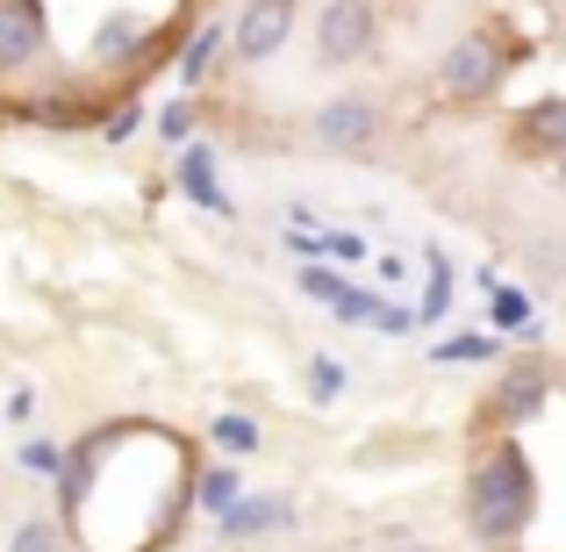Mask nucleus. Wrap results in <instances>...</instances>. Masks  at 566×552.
Masks as SVG:
<instances>
[{
  "instance_id": "1",
  "label": "nucleus",
  "mask_w": 566,
  "mask_h": 552,
  "mask_svg": "<svg viewBox=\"0 0 566 552\" xmlns=\"http://www.w3.org/2000/svg\"><path fill=\"white\" fill-rule=\"evenodd\" d=\"M538 517V467L516 438H481L459 473V524L481 552H516Z\"/></svg>"
},
{
  "instance_id": "2",
  "label": "nucleus",
  "mask_w": 566,
  "mask_h": 552,
  "mask_svg": "<svg viewBox=\"0 0 566 552\" xmlns=\"http://www.w3.org/2000/svg\"><path fill=\"white\" fill-rule=\"evenodd\" d=\"M510 37H495V29H459L452 43H444L438 72H430V86H438V101H459V108H473V101H495L502 80H510Z\"/></svg>"
},
{
  "instance_id": "3",
  "label": "nucleus",
  "mask_w": 566,
  "mask_h": 552,
  "mask_svg": "<svg viewBox=\"0 0 566 552\" xmlns=\"http://www.w3.org/2000/svg\"><path fill=\"white\" fill-rule=\"evenodd\" d=\"M308 51L323 72H352L380 51V8L374 0H323L308 14Z\"/></svg>"
},
{
  "instance_id": "4",
  "label": "nucleus",
  "mask_w": 566,
  "mask_h": 552,
  "mask_svg": "<svg viewBox=\"0 0 566 552\" xmlns=\"http://www.w3.org/2000/svg\"><path fill=\"white\" fill-rule=\"evenodd\" d=\"M553 387H559V373L545 366V360H516L510 373H495L481 416H473V424H481V438H510V430L538 424V409L553 402Z\"/></svg>"
},
{
  "instance_id": "5",
  "label": "nucleus",
  "mask_w": 566,
  "mask_h": 552,
  "mask_svg": "<svg viewBox=\"0 0 566 552\" xmlns=\"http://www.w3.org/2000/svg\"><path fill=\"white\" fill-rule=\"evenodd\" d=\"M302 29V0H244L230 22V65L237 72H259L287 51V37Z\"/></svg>"
},
{
  "instance_id": "6",
  "label": "nucleus",
  "mask_w": 566,
  "mask_h": 552,
  "mask_svg": "<svg viewBox=\"0 0 566 552\" xmlns=\"http://www.w3.org/2000/svg\"><path fill=\"white\" fill-rule=\"evenodd\" d=\"M308 144H316V152H337V158L374 152V144H380V108H374V94L345 86V94L316 101V108H308Z\"/></svg>"
},
{
  "instance_id": "7",
  "label": "nucleus",
  "mask_w": 566,
  "mask_h": 552,
  "mask_svg": "<svg viewBox=\"0 0 566 552\" xmlns=\"http://www.w3.org/2000/svg\"><path fill=\"white\" fill-rule=\"evenodd\" d=\"M51 58V22L43 0H0V80H22Z\"/></svg>"
},
{
  "instance_id": "8",
  "label": "nucleus",
  "mask_w": 566,
  "mask_h": 552,
  "mask_svg": "<svg viewBox=\"0 0 566 552\" xmlns=\"http://www.w3.org/2000/svg\"><path fill=\"white\" fill-rule=\"evenodd\" d=\"M172 187H180L193 208H208V216H237L230 187L216 180V144H201V137H193L187 152H172Z\"/></svg>"
},
{
  "instance_id": "9",
  "label": "nucleus",
  "mask_w": 566,
  "mask_h": 552,
  "mask_svg": "<svg viewBox=\"0 0 566 552\" xmlns=\"http://www.w3.org/2000/svg\"><path fill=\"white\" fill-rule=\"evenodd\" d=\"M273 531H294V502L287 496H259V488H251V496L216 524V539L222 545H259V539H273Z\"/></svg>"
},
{
  "instance_id": "10",
  "label": "nucleus",
  "mask_w": 566,
  "mask_h": 552,
  "mask_svg": "<svg viewBox=\"0 0 566 552\" xmlns=\"http://www.w3.org/2000/svg\"><path fill=\"white\" fill-rule=\"evenodd\" d=\"M158 51V29H151V14H137V8H115L108 22L94 29V65H137V58H151Z\"/></svg>"
},
{
  "instance_id": "11",
  "label": "nucleus",
  "mask_w": 566,
  "mask_h": 552,
  "mask_svg": "<svg viewBox=\"0 0 566 552\" xmlns=\"http://www.w3.org/2000/svg\"><path fill=\"white\" fill-rule=\"evenodd\" d=\"M510 144L524 158H566V94L531 101V108L510 123Z\"/></svg>"
},
{
  "instance_id": "12",
  "label": "nucleus",
  "mask_w": 566,
  "mask_h": 552,
  "mask_svg": "<svg viewBox=\"0 0 566 552\" xmlns=\"http://www.w3.org/2000/svg\"><path fill=\"white\" fill-rule=\"evenodd\" d=\"M244 496H251V488H244V467H237V459H208V467L193 473V510L216 517V524H222V517H230Z\"/></svg>"
},
{
  "instance_id": "13",
  "label": "nucleus",
  "mask_w": 566,
  "mask_h": 552,
  "mask_svg": "<svg viewBox=\"0 0 566 552\" xmlns=\"http://www.w3.org/2000/svg\"><path fill=\"white\" fill-rule=\"evenodd\" d=\"M208 445H216V459H251L265 445V430L251 409H222V416H208Z\"/></svg>"
},
{
  "instance_id": "14",
  "label": "nucleus",
  "mask_w": 566,
  "mask_h": 552,
  "mask_svg": "<svg viewBox=\"0 0 566 552\" xmlns=\"http://www.w3.org/2000/svg\"><path fill=\"white\" fill-rule=\"evenodd\" d=\"M222 51H230V22H193V37L180 43V86H201Z\"/></svg>"
},
{
  "instance_id": "15",
  "label": "nucleus",
  "mask_w": 566,
  "mask_h": 552,
  "mask_svg": "<svg viewBox=\"0 0 566 552\" xmlns=\"http://www.w3.org/2000/svg\"><path fill=\"white\" fill-rule=\"evenodd\" d=\"M488 323H495L502 337H538V302H531V288H495L488 294Z\"/></svg>"
},
{
  "instance_id": "16",
  "label": "nucleus",
  "mask_w": 566,
  "mask_h": 552,
  "mask_svg": "<svg viewBox=\"0 0 566 552\" xmlns=\"http://www.w3.org/2000/svg\"><path fill=\"white\" fill-rule=\"evenodd\" d=\"M308 402H323V409H331V402H345V387H352V366L337 360V352H308Z\"/></svg>"
},
{
  "instance_id": "17",
  "label": "nucleus",
  "mask_w": 566,
  "mask_h": 552,
  "mask_svg": "<svg viewBox=\"0 0 566 552\" xmlns=\"http://www.w3.org/2000/svg\"><path fill=\"white\" fill-rule=\"evenodd\" d=\"M8 552H72V531L57 524V517H22V524L8 531Z\"/></svg>"
},
{
  "instance_id": "18",
  "label": "nucleus",
  "mask_w": 566,
  "mask_h": 552,
  "mask_svg": "<svg viewBox=\"0 0 566 552\" xmlns=\"http://www.w3.org/2000/svg\"><path fill=\"white\" fill-rule=\"evenodd\" d=\"M193 129H201V108H193L187 94L158 108V144H172V152H187V144H193Z\"/></svg>"
},
{
  "instance_id": "19",
  "label": "nucleus",
  "mask_w": 566,
  "mask_h": 552,
  "mask_svg": "<svg viewBox=\"0 0 566 552\" xmlns=\"http://www.w3.org/2000/svg\"><path fill=\"white\" fill-rule=\"evenodd\" d=\"M438 366H481V360H495V337H481V331H459V337H438V352H430Z\"/></svg>"
},
{
  "instance_id": "20",
  "label": "nucleus",
  "mask_w": 566,
  "mask_h": 552,
  "mask_svg": "<svg viewBox=\"0 0 566 552\" xmlns=\"http://www.w3.org/2000/svg\"><path fill=\"white\" fill-rule=\"evenodd\" d=\"M524 259H531V273H538L545 288H566V244L559 237H524Z\"/></svg>"
},
{
  "instance_id": "21",
  "label": "nucleus",
  "mask_w": 566,
  "mask_h": 552,
  "mask_svg": "<svg viewBox=\"0 0 566 552\" xmlns=\"http://www.w3.org/2000/svg\"><path fill=\"white\" fill-rule=\"evenodd\" d=\"M423 265H430V294H423V316H444L452 309V259H444L438 244L423 251Z\"/></svg>"
},
{
  "instance_id": "22",
  "label": "nucleus",
  "mask_w": 566,
  "mask_h": 552,
  "mask_svg": "<svg viewBox=\"0 0 566 552\" xmlns=\"http://www.w3.org/2000/svg\"><path fill=\"white\" fill-rule=\"evenodd\" d=\"M323 259H331L337 273H352V265L374 259V251H366V237H359V230H323Z\"/></svg>"
},
{
  "instance_id": "23",
  "label": "nucleus",
  "mask_w": 566,
  "mask_h": 552,
  "mask_svg": "<svg viewBox=\"0 0 566 552\" xmlns=\"http://www.w3.org/2000/svg\"><path fill=\"white\" fill-rule=\"evenodd\" d=\"M380 302H387L380 288H345V294H337V309H331V316H337V323H374V316H380Z\"/></svg>"
},
{
  "instance_id": "24",
  "label": "nucleus",
  "mask_w": 566,
  "mask_h": 552,
  "mask_svg": "<svg viewBox=\"0 0 566 552\" xmlns=\"http://www.w3.org/2000/svg\"><path fill=\"white\" fill-rule=\"evenodd\" d=\"M345 288H352V280L337 273V265H302V294H308V302H331L337 309V294H345Z\"/></svg>"
},
{
  "instance_id": "25",
  "label": "nucleus",
  "mask_w": 566,
  "mask_h": 552,
  "mask_svg": "<svg viewBox=\"0 0 566 552\" xmlns=\"http://www.w3.org/2000/svg\"><path fill=\"white\" fill-rule=\"evenodd\" d=\"M22 467H29V473H65V445L29 438V445H22Z\"/></svg>"
},
{
  "instance_id": "26",
  "label": "nucleus",
  "mask_w": 566,
  "mask_h": 552,
  "mask_svg": "<svg viewBox=\"0 0 566 552\" xmlns=\"http://www.w3.org/2000/svg\"><path fill=\"white\" fill-rule=\"evenodd\" d=\"M137 123H144V108H137V101H123V108L101 123V144H129V137H137Z\"/></svg>"
},
{
  "instance_id": "27",
  "label": "nucleus",
  "mask_w": 566,
  "mask_h": 552,
  "mask_svg": "<svg viewBox=\"0 0 566 552\" xmlns=\"http://www.w3.org/2000/svg\"><path fill=\"white\" fill-rule=\"evenodd\" d=\"M374 331H380V337H409V331H416V309H409V302H380Z\"/></svg>"
},
{
  "instance_id": "28",
  "label": "nucleus",
  "mask_w": 566,
  "mask_h": 552,
  "mask_svg": "<svg viewBox=\"0 0 566 552\" xmlns=\"http://www.w3.org/2000/svg\"><path fill=\"white\" fill-rule=\"evenodd\" d=\"M553 180H559V194H566V158H553Z\"/></svg>"
},
{
  "instance_id": "29",
  "label": "nucleus",
  "mask_w": 566,
  "mask_h": 552,
  "mask_svg": "<svg viewBox=\"0 0 566 552\" xmlns=\"http://www.w3.org/2000/svg\"><path fill=\"white\" fill-rule=\"evenodd\" d=\"M395 552H438V545H416V539H401V545H395Z\"/></svg>"
}]
</instances>
